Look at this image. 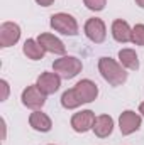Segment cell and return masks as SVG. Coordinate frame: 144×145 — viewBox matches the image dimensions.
<instances>
[{
    "mask_svg": "<svg viewBox=\"0 0 144 145\" xmlns=\"http://www.w3.org/2000/svg\"><path fill=\"white\" fill-rule=\"evenodd\" d=\"M36 2L39 3V5H42V7H49L54 0H36Z\"/></svg>",
    "mask_w": 144,
    "mask_h": 145,
    "instance_id": "21",
    "label": "cell"
},
{
    "mask_svg": "<svg viewBox=\"0 0 144 145\" xmlns=\"http://www.w3.org/2000/svg\"><path fill=\"white\" fill-rule=\"evenodd\" d=\"M131 40L137 46H144V25L143 24H137L134 29H132V37Z\"/></svg>",
    "mask_w": 144,
    "mask_h": 145,
    "instance_id": "18",
    "label": "cell"
},
{
    "mask_svg": "<svg viewBox=\"0 0 144 145\" xmlns=\"http://www.w3.org/2000/svg\"><path fill=\"white\" fill-rule=\"evenodd\" d=\"M136 3H137L139 7H143V8H144V0H136Z\"/></svg>",
    "mask_w": 144,
    "mask_h": 145,
    "instance_id": "22",
    "label": "cell"
},
{
    "mask_svg": "<svg viewBox=\"0 0 144 145\" xmlns=\"http://www.w3.org/2000/svg\"><path fill=\"white\" fill-rule=\"evenodd\" d=\"M22 103L29 108H41L46 103V95L37 86H27L22 91Z\"/></svg>",
    "mask_w": 144,
    "mask_h": 145,
    "instance_id": "7",
    "label": "cell"
},
{
    "mask_svg": "<svg viewBox=\"0 0 144 145\" xmlns=\"http://www.w3.org/2000/svg\"><path fill=\"white\" fill-rule=\"evenodd\" d=\"M29 123H31V127H32L34 130H37V132H49L51 127H53L49 116L44 115V113H41V111H34V113H31V116H29Z\"/></svg>",
    "mask_w": 144,
    "mask_h": 145,
    "instance_id": "14",
    "label": "cell"
},
{
    "mask_svg": "<svg viewBox=\"0 0 144 145\" xmlns=\"http://www.w3.org/2000/svg\"><path fill=\"white\" fill-rule=\"evenodd\" d=\"M61 105H63L65 108L71 110V108L80 106L81 103H80V100L76 98L75 91H73V89H68V91H65V93H63V96H61Z\"/></svg>",
    "mask_w": 144,
    "mask_h": 145,
    "instance_id": "17",
    "label": "cell"
},
{
    "mask_svg": "<svg viewBox=\"0 0 144 145\" xmlns=\"http://www.w3.org/2000/svg\"><path fill=\"white\" fill-rule=\"evenodd\" d=\"M73 91H75L76 98L80 100V103H90V101H93V100L97 98V95H98L97 84H95L93 81H90V79L80 81V83L73 88Z\"/></svg>",
    "mask_w": 144,
    "mask_h": 145,
    "instance_id": "4",
    "label": "cell"
},
{
    "mask_svg": "<svg viewBox=\"0 0 144 145\" xmlns=\"http://www.w3.org/2000/svg\"><path fill=\"white\" fill-rule=\"evenodd\" d=\"M119 59L120 63L129 68V69H137L139 68V59H137V54L132 51V49H122L119 52Z\"/></svg>",
    "mask_w": 144,
    "mask_h": 145,
    "instance_id": "16",
    "label": "cell"
},
{
    "mask_svg": "<svg viewBox=\"0 0 144 145\" xmlns=\"http://www.w3.org/2000/svg\"><path fill=\"white\" fill-rule=\"evenodd\" d=\"M139 111H141V113L144 115V103H141V106H139Z\"/></svg>",
    "mask_w": 144,
    "mask_h": 145,
    "instance_id": "23",
    "label": "cell"
},
{
    "mask_svg": "<svg viewBox=\"0 0 144 145\" xmlns=\"http://www.w3.org/2000/svg\"><path fill=\"white\" fill-rule=\"evenodd\" d=\"M0 84H2V89H3V95H2V101H5L7 100V96H9V84H7V81H0Z\"/></svg>",
    "mask_w": 144,
    "mask_h": 145,
    "instance_id": "20",
    "label": "cell"
},
{
    "mask_svg": "<svg viewBox=\"0 0 144 145\" xmlns=\"http://www.w3.org/2000/svg\"><path fill=\"white\" fill-rule=\"evenodd\" d=\"M24 54L29 57V59H42V56H44V47L36 42L34 39H29V40H26L24 42Z\"/></svg>",
    "mask_w": 144,
    "mask_h": 145,
    "instance_id": "15",
    "label": "cell"
},
{
    "mask_svg": "<svg viewBox=\"0 0 144 145\" xmlns=\"http://www.w3.org/2000/svg\"><path fill=\"white\" fill-rule=\"evenodd\" d=\"M51 27L61 34H66V36H76L78 34V24L76 20L73 19L71 15L68 14H54L51 17Z\"/></svg>",
    "mask_w": 144,
    "mask_h": 145,
    "instance_id": "2",
    "label": "cell"
},
{
    "mask_svg": "<svg viewBox=\"0 0 144 145\" xmlns=\"http://www.w3.org/2000/svg\"><path fill=\"white\" fill-rule=\"evenodd\" d=\"M37 42L44 47V51H49L54 54H65V44L51 34H41L37 37Z\"/></svg>",
    "mask_w": 144,
    "mask_h": 145,
    "instance_id": "11",
    "label": "cell"
},
{
    "mask_svg": "<svg viewBox=\"0 0 144 145\" xmlns=\"http://www.w3.org/2000/svg\"><path fill=\"white\" fill-rule=\"evenodd\" d=\"M83 2L90 10H102L105 7V0H83Z\"/></svg>",
    "mask_w": 144,
    "mask_h": 145,
    "instance_id": "19",
    "label": "cell"
},
{
    "mask_svg": "<svg viewBox=\"0 0 144 145\" xmlns=\"http://www.w3.org/2000/svg\"><path fill=\"white\" fill-rule=\"evenodd\" d=\"M98 69L102 72L104 79L112 86H120L127 79V72L124 71L114 59L110 57H100L98 61Z\"/></svg>",
    "mask_w": 144,
    "mask_h": 145,
    "instance_id": "1",
    "label": "cell"
},
{
    "mask_svg": "<svg viewBox=\"0 0 144 145\" xmlns=\"http://www.w3.org/2000/svg\"><path fill=\"white\" fill-rule=\"evenodd\" d=\"M53 69L54 72H58L59 76L70 79V78H75L78 72L81 71V61L76 59V57H61L58 61H54L53 64Z\"/></svg>",
    "mask_w": 144,
    "mask_h": 145,
    "instance_id": "3",
    "label": "cell"
},
{
    "mask_svg": "<svg viewBox=\"0 0 144 145\" xmlns=\"http://www.w3.org/2000/svg\"><path fill=\"white\" fill-rule=\"evenodd\" d=\"M20 37V29L14 22H3L0 27V44L2 47H10L14 46Z\"/></svg>",
    "mask_w": 144,
    "mask_h": 145,
    "instance_id": "6",
    "label": "cell"
},
{
    "mask_svg": "<svg viewBox=\"0 0 144 145\" xmlns=\"http://www.w3.org/2000/svg\"><path fill=\"white\" fill-rule=\"evenodd\" d=\"M85 34L87 37L90 39V40H93V42H97V44H100V42H104L105 40V24H104V20L102 19H90V20H87V24H85Z\"/></svg>",
    "mask_w": 144,
    "mask_h": 145,
    "instance_id": "5",
    "label": "cell"
},
{
    "mask_svg": "<svg viewBox=\"0 0 144 145\" xmlns=\"http://www.w3.org/2000/svg\"><path fill=\"white\" fill-rule=\"evenodd\" d=\"M59 84H61V79H59V76L56 72H42L39 76V79H37L36 86L44 95H53V93L58 91Z\"/></svg>",
    "mask_w": 144,
    "mask_h": 145,
    "instance_id": "10",
    "label": "cell"
},
{
    "mask_svg": "<svg viewBox=\"0 0 144 145\" xmlns=\"http://www.w3.org/2000/svg\"><path fill=\"white\" fill-rule=\"evenodd\" d=\"M112 36L117 42H129L132 37V31L129 27V24L126 20H115L112 24Z\"/></svg>",
    "mask_w": 144,
    "mask_h": 145,
    "instance_id": "13",
    "label": "cell"
},
{
    "mask_svg": "<svg viewBox=\"0 0 144 145\" xmlns=\"http://www.w3.org/2000/svg\"><path fill=\"white\" fill-rule=\"evenodd\" d=\"M93 123H95V115L93 111L90 110H85V111H80V113H75L71 118V127L75 132H87L90 128H93Z\"/></svg>",
    "mask_w": 144,
    "mask_h": 145,
    "instance_id": "8",
    "label": "cell"
},
{
    "mask_svg": "<svg viewBox=\"0 0 144 145\" xmlns=\"http://www.w3.org/2000/svg\"><path fill=\"white\" fill-rule=\"evenodd\" d=\"M112 128H114V120L108 116V115H100L95 118V123H93V132L97 137L100 138H105L112 133Z\"/></svg>",
    "mask_w": 144,
    "mask_h": 145,
    "instance_id": "12",
    "label": "cell"
},
{
    "mask_svg": "<svg viewBox=\"0 0 144 145\" xmlns=\"http://www.w3.org/2000/svg\"><path fill=\"white\" fill-rule=\"evenodd\" d=\"M119 127H120V132L124 135H131L132 132H136L139 127H141V116L131 110L124 111L119 118Z\"/></svg>",
    "mask_w": 144,
    "mask_h": 145,
    "instance_id": "9",
    "label": "cell"
}]
</instances>
